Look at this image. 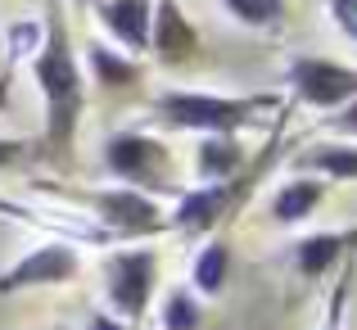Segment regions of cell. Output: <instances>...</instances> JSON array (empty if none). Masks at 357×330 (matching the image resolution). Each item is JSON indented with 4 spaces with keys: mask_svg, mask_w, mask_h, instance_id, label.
<instances>
[{
    "mask_svg": "<svg viewBox=\"0 0 357 330\" xmlns=\"http://www.w3.org/2000/svg\"><path fill=\"white\" fill-rule=\"evenodd\" d=\"M105 299L114 308V317L122 322H145L149 313V299H154V285H158V253L149 244H114L105 249Z\"/></svg>",
    "mask_w": 357,
    "mask_h": 330,
    "instance_id": "3957f363",
    "label": "cell"
},
{
    "mask_svg": "<svg viewBox=\"0 0 357 330\" xmlns=\"http://www.w3.org/2000/svg\"><path fill=\"white\" fill-rule=\"evenodd\" d=\"M289 82H294L298 100L317 109H344L349 100H357V68L317 59V54H303V59L289 63Z\"/></svg>",
    "mask_w": 357,
    "mask_h": 330,
    "instance_id": "52a82bcc",
    "label": "cell"
},
{
    "mask_svg": "<svg viewBox=\"0 0 357 330\" xmlns=\"http://www.w3.org/2000/svg\"><path fill=\"white\" fill-rule=\"evenodd\" d=\"M267 96H204V91H163L158 96V118L181 131H204V136H236L253 113L267 109Z\"/></svg>",
    "mask_w": 357,
    "mask_h": 330,
    "instance_id": "7a4b0ae2",
    "label": "cell"
},
{
    "mask_svg": "<svg viewBox=\"0 0 357 330\" xmlns=\"http://www.w3.org/2000/svg\"><path fill=\"white\" fill-rule=\"evenodd\" d=\"M86 330H136V322H122V317H114V313H96Z\"/></svg>",
    "mask_w": 357,
    "mask_h": 330,
    "instance_id": "44dd1931",
    "label": "cell"
},
{
    "mask_svg": "<svg viewBox=\"0 0 357 330\" xmlns=\"http://www.w3.org/2000/svg\"><path fill=\"white\" fill-rule=\"evenodd\" d=\"M335 131H349V136H357V100H349V105L335 113Z\"/></svg>",
    "mask_w": 357,
    "mask_h": 330,
    "instance_id": "7402d4cb",
    "label": "cell"
},
{
    "mask_svg": "<svg viewBox=\"0 0 357 330\" xmlns=\"http://www.w3.org/2000/svg\"><path fill=\"white\" fill-rule=\"evenodd\" d=\"M105 23H109V32L118 36L122 45H131V50H145L149 45V0H109L105 9Z\"/></svg>",
    "mask_w": 357,
    "mask_h": 330,
    "instance_id": "7c38bea8",
    "label": "cell"
},
{
    "mask_svg": "<svg viewBox=\"0 0 357 330\" xmlns=\"http://www.w3.org/2000/svg\"><path fill=\"white\" fill-rule=\"evenodd\" d=\"M294 262L307 280L317 276H331L340 262H353V231H317V235H303L294 249Z\"/></svg>",
    "mask_w": 357,
    "mask_h": 330,
    "instance_id": "9c48e42d",
    "label": "cell"
},
{
    "mask_svg": "<svg viewBox=\"0 0 357 330\" xmlns=\"http://www.w3.org/2000/svg\"><path fill=\"white\" fill-rule=\"evenodd\" d=\"M227 271H231V249L227 240H204L199 253H195L190 262V290L195 294H222V285H227Z\"/></svg>",
    "mask_w": 357,
    "mask_h": 330,
    "instance_id": "4fadbf2b",
    "label": "cell"
},
{
    "mask_svg": "<svg viewBox=\"0 0 357 330\" xmlns=\"http://www.w3.org/2000/svg\"><path fill=\"white\" fill-rule=\"evenodd\" d=\"M54 330H68V326H54Z\"/></svg>",
    "mask_w": 357,
    "mask_h": 330,
    "instance_id": "cb8c5ba5",
    "label": "cell"
},
{
    "mask_svg": "<svg viewBox=\"0 0 357 330\" xmlns=\"http://www.w3.org/2000/svg\"><path fill=\"white\" fill-rule=\"evenodd\" d=\"M298 167H307V172H317L326 181H357V145H312L303 158H298Z\"/></svg>",
    "mask_w": 357,
    "mask_h": 330,
    "instance_id": "9a60e30c",
    "label": "cell"
},
{
    "mask_svg": "<svg viewBox=\"0 0 357 330\" xmlns=\"http://www.w3.org/2000/svg\"><path fill=\"white\" fill-rule=\"evenodd\" d=\"M149 45H154L158 59H167V63H181V59L195 54V32H190V23H185L176 0H163V5H158L154 23H149Z\"/></svg>",
    "mask_w": 357,
    "mask_h": 330,
    "instance_id": "30bf717a",
    "label": "cell"
},
{
    "mask_svg": "<svg viewBox=\"0 0 357 330\" xmlns=\"http://www.w3.org/2000/svg\"><path fill=\"white\" fill-rule=\"evenodd\" d=\"M353 253H357V226H353Z\"/></svg>",
    "mask_w": 357,
    "mask_h": 330,
    "instance_id": "603a6c76",
    "label": "cell"
},
{
    "mask_svg": "<svg viewBox=\"0 0 357 330\" xmlns=\"http://www.w3.org/2000/svg\"><path fill=\"white\" fill-rule=\"evenodd\" d=\"M82 276V244L73 240H45L32 253H23L18 262H9L0 271V299L23 294V290H41V285H68Z\"/></svg>",
    "mask_w": 357,
    "mask_h": 330,
    "instance_id": "5b68a950",
    "label": "cell"
},
{
    "mask_svg": "<svg viewBox=\"0 0 357 330\" xmlns=\"http://www.w3.org/2000/svg\"><path fill=\"white\" fill-rule=\"evenodd\" d=\"M109 235L114 244H136V240H149V235H163L172 231V218L167 209L154 200L149 190H136V186H114V190H96L86 200V209Z\"/></svg>",
    "mask_w": 357,
    "mask_h": 330,
    "instance_id": "277c9868",
    "label": "cell"
},
{
    "mask_svg": "<svg viewBox=\"0 0 357 330\" xmlns=\"http://www.w3.org/2000/svg\"><path fill=\"white\" fill-rule=\"evenodd\" d=\"M222 5L249 27H271L280 14H285V0H222Z\"/></svg>",
    "mask_w": 357,
    "mask_h": 330,
    "instance_id": "ac0fdd59",
    "label": "cell"
},
{
    "mask_svg": "<svg viewBox=\"0 0 357 330\" xmlns=\"http://www.w3.org/2000/svg\"><path fill=\"white\" fill-rule=\"evenodd\" d=\"M105 163H109V172L122 177L127 186L154 195L167 177V149L158 145V140L140 136V131H118L105 145Z\"/></svg>",
    "mask_w": 357,
    "mask_h": 330,
    "instance_id": "8992f818",
    "label": "cell"
},
{
    "mask_svg": "<svg viewBox=\"0 0 357 330\" xmlns=\"http://www.w3.org/2000/svg\"><path fill=\"white\" fill-rule=\"evenodd\" d=\"M240 167H244V149L236 136H204V145H199L204 181H236Z\"/></svg>",
    "mask_w": 357,
    "mask_h": 330,
    "instance_id": "5bb4252c",
    "label": "cell"
},
{
    "mask_svg": "<svg viewBox=\"0 0 357 330\" xmlns=\"http://www.w3.org/2000/svg\"><path fill=\"white\" fill-rule=\"evenodd\" d=\"M236 195H240L236 181H204L199 190H181L176 204H172V213H167V218H172V231L190 235V240L195 235H208L213 226L231 213Z\"/></svg>",
    "mask_w": 357,
    "mask_h": 330,
    "instance_id": "ba28073f",
    "label": "cell"
},
{
    "mask_svg": "<svg viewBox=\"0 0 357 330\" xmlns=\"http://www.w3.org/2000/svg\"><path fill=\"white\" fill-rule=\"evenodd\" d=\"M321 200H326L321 177H294V181H285L276 195H271V218L280 226H298V222H307L317 209H321Z\"/></svg>",
    "mask_w": 357,
    "mask_h": 330,
    "instance_id": "8fae6325",
    "label": "cell"
},
{
    "mask_svg": "<svg viewBox=\"0 0 357 330\" xmlns=\"http://www.w3.org/2000/svg\"><path fill=\"white\" fill-rule=\"evenodd\" d=\"M91 68H96V77L105 82V87H131L136 82V63L118 59L114 50H105V45H91Z\"/></svg>",
    "mask_w": 357,
    "mask_h": 330,
    "instance_id": "e0dca14e",
    "label": "cell"
},
{
    "mask_svg": "<svg viewBox=\"0 0 357 330\" xmlns=\"http://www.w3.org/2000/svg\"><path fill=\"white\" fill-rule=\"evenodd\" d=\"M204 326V303L195 290H172L163 299V330H199Z\"/></svg>",
    "mask_w": 357,
    "mask_h": 330,
    "instance_id": "2e32d148",
    "label": "cell"
},
{
    "mask_svg": "<svg viewBox=\"0 0 357 330\" xmlns=\"http://www.w3.org/2000/svg\"><path fill=\"white\" fill-rule=\"evenodd\" d=\"M36 82L45 96V145L50 158H68L73 140H77V118H82V73L68 45V27H63L59 9L50 5V27H45V45L36 54Z\"/></svg>",
    "mask_w": 357,
    "mask_h": 330,
    "instance_id": "6da1fadb",
    "label": "cell"
},
{
    "mask_svg": "<svg viewBox=\"0 0 357 330\" xmlns=\"http://www.w3.org/2000/svg\"><path fill=\"white\" fill-rule=\"evenodd\" d=\"M331 14L340 23V32L357 41V0H331Z\"/></svg>",
    "mask_w": 357,
    "mask_h": 330,
    "instance_id": "d6986e66",
    "label": "cell"
},
{
    "mask_svg": "<svg viewBox=\"0 0 357 330\" xmlns=\"http://www.w3.org/2000/svg\"><path fill=\"white\" fill-rule=\"evenodd\" d=\"M18 154H27V140H14V136H0V167L18 163Z\"/></svg>",
    "mask_w": 357,
    "mask_h": 330,
    "instance_id": "ffe728a7",
    "label": "cell"
}]
</instances>
